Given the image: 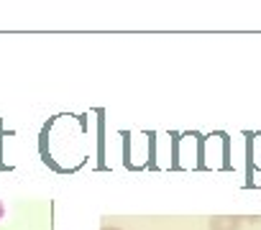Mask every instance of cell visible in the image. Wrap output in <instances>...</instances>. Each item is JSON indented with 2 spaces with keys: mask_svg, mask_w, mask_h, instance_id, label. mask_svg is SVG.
I'll return each instance as SVG.
<instances>
[{
  "mask_svg": "<svg viewBox=\"0 0 261 230\" xmlns=\"http://www.w3.org/2000/svg\"><path fill=\"white\" fill-rule=\"evenodd\" d=\"M3 215H6V207H3V205H0V217H3Z\"/></svg>",
  "mask_w": 261,
  "mask_h": 230,
  "instance_id": "6da1fadb",
  "label": "cell"
}]
</instances>
